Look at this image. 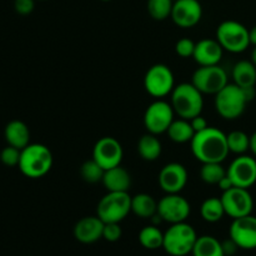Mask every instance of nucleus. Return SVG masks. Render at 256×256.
<instances>
[{
	"label": "nucleus",
	"mask_w": 256,
	"mask_h": 256,
	"mask_svg": "<svg viewBox=\"0 0 256 256\" xmlns=\"http://www.w3.org/2000/svg\"><path fill=\"white\" fill-rule=\"evenodd\" d=\"M104 172L105 170L94 159L86 160L80 166V175H82V180L89 184H96V182H102Z\"/></svg>",
	"instance_id": "2f4dec72"
},
{
	"label": "nucleus",
	"mask_w": 256,
	"mask_h": 256,
	"mask_svg": "<svg viewBox=\"0 0 256 256\" xmlns=\"http://www.w3.org/2000/svg\"><path fill=\"white\" fill-rule=\"evenodd\" d=\"M132 212L142 219H152L158 212V202L152 195L140 192L132 196Z\"/></svg>",
	"instance_id": "5701e85b"
},
{
	"label": "nucleus",
	"mask_w": 256,
	"mask_h": 256,
	"mask_svg": "<svg viewBox=\"0 0 256 256\" xmlns=\"http://www.w3.org/2000/svg\"><path fill=\"white\" fill-rule=\"evenodd\" d=\"M230 238L239 249H256V216L252 214L232 220L230 225Z\"/></svg>",
	"instance_id": "dca6fc26"
},
{
	"label": "nucleus",
	"mask_w": 256,
	"mask_h": 256,
	"mask_svg": "<svg viewBox=\"0 0 256 256\" xmlns=\"http://www.w3.org/2000/svg\"><path fill=\"white\" fill-rule=\"evenodd\" d=\"M195 44L196 42H194L189 38H182V39L178 40L176 44H175V52L179 56L190 58L194 55Z\"/></svg>",
	"instance_id": "f704fd0d"
},
{
	"label": "nucleus",
	"mask_w": 256,
	"mask_h": 256,
	"mask_svg": "<svg viewBox=\"0 0 256 256\" xmlns=\"http://www.w3.org/2000/svg\"><path fill=\"white\" fill-rule=\"evenodd\" d=\"M102 2H112V0H102Z\"/></svg>",
	"instance_id": "37998d69"
},
{
	"label": "nucleus",
	"mask_w": 256,
	"mask_h": 256,
	"mask_svg": "<svg viewBox=\"0 0 256 256\" xmlns=\"http://www.w3.org/2000/svg\"><path fill=\"white\" fill-rule=\"evenodd\" d=\"M222 52L224 49L216 39H202L195 44L192 58L200 66H209L222 62Z\"/></svg>",
	"instance_id": "6ab92c4d"
},
{
	"label": "nucleus",
	"mask_w": 256,
	"mask_h": 256,
	"mask_svg": "<svg viewBox=\"0 0 256 256\" xmlns=\"http://www.w3.org/2000/svg\"><path fill=\"white\" fill-rule=\"evenodd\" d=\"M216 40L224 50L239 54L249 48V30L242 22L235 20H225L218 26Z\"/></svg>",
	"instance_id": "0eeeda50"
},
{
	"label": "nucleus",
	"mask_w": 256,
	"mask_h": 256,
	"mask_svg": "<svg viewBox=\"0 0 256 256\" xmlns=\"http://www.w3.org/2000/svg\"><path fill=\"white\" fill-rule=\"evenodd\" d=\"M192 82L202 94L216 95L229 84L228 74L224 68L218 65L200 66L192 74Z\"/></svg>",
	"instance_id": "1a4fd4ad"
},
{
	"label": "nucleus",
	"mask_w": 256,
	"mask_h": 256,
	"mask_svg": "<svg viewBox=\"0 0 256 256\" xmlns=\"http://www.w3.org/2000/svg\"><path fill=\"white\" fill-rule=\"evenodd\" d=\"M162 152V142L158 139L156 135L148 132V134L142 135L138 142V152L142 159L146 160V162H155L156 159H159Z\"/></svg>",
	"instance_id": "b1692460"
},
{
	"label": "nucleus",
	"mask_w": 256,
	"mask_h": 256,
	"mask_svg": "<svg viewBox=\"0 0 256 256\" xmlns=\"http://www.w3.org/2000/svg\"><path fill=\"white\" fill-rule=\"evenodd\" d=\"M170 104L179 118L192 120L202 115L204 108L202 92L192 82H182L172 90Z\"/></svg>",
	"instance_id": "7ed1b4c3"
},
{
	"label": "nucleus",
	"mask_w": 256,
	"mask_h": 256,
	"mask_svg": "<svg viewBox=\"0 0 256 256\" xmlns=\"http://www.w3.org/2000/svg\"><path fill=\"white\" fill-rule=\"evenodd\" d=\"M175 112L172 104L159 99L152 102L145 110L144 125L148 132L154 135H160L166 132L172 122H174Z\"/></svg>",
	"instance_id": "9d476101"
},
{
	"label": "nucleus",
	"mask_w": 256,
	"mask_h": 256,
	"mask_svg": "<svg viewBox=\"0 0 256 256\" xmlns=\"http://www.w3.org/2000/svg\"><path fill=\"white\" fill-rule=\"evenodd\" d=\"M226 139L230 152L244 155L250 149V136L242 130H234L229 132L226 134Z\"/></svg>",
	"instance_id": "c85d7f7f"
},
{
	"label": "nucleus",
	"mask_w": 256,
	"mask_h": 256,
	"mask_svg": "<svg viewBox=\"0 0 256 256\" xmlns=\"http://www.w3.org/2000/svg\"><path fill=\"white\" fill-rule=\"evenodd\" d=\"M226 174L234 186L249 189L256 182V159L249 155H239L232 162Z\"/></svg>",
	"instance_id": "4468645a"
},
{
	"label": "nucleus",
	"mask_w": 256,
	"mask_h": 256,
	"mask_svg": "<svg viewBox=\"0 0 256 256\" xmlns=\"http://www.w3.org/2000/svg\"><path fill=\"white\" fill-rule=\"evenodd\" d=\"M192 152L202 164L222 162L229 155L226 134L218 128L208 126L202 132H195L190 142Z\"/></svg>",
	"instance_id": "f257e3e1"
},
{
	"label": "nucleus",
	"mask_w": 256,
	"mask_h": 256,
	"mask_svg": "<svg viewBox=\"0 0 256 256\" xmlns=\"http://www.w3.org/2000/svg\"><path fill=\"white\" fill-rule=\"evenodd\" d=\"M192 254V256H225L222 242L210 235L198 236Z\"/></svg>",
	"instance_id": "393cba45"
},
{
	"label": "nucleus",
	"mask_w": 256,
	"mask_h": 256,
	"mask_svg": "<svg viewBox=\"0 0 256 256\" xmlns=\"http://www.w3.org/2000/svg\"><path fill=\"white\" fill-rule=\"evenodd\" d=\"M188 170L180 162H169L159 172V185L166 194H180L188 184Z\"/></svg>",
	"instance_id": "2eb2a0df"
},
{
	"label": "nucleus",
	"mask_w": 256,
	"mask_h": 256,
	"mask_svg": "<svg viewBox=\"0 0 256 256\" xmlns=\"http://www.w3.org/2000/svg\"><path fill=\"white\" fill-rule=\"evenodd\" d=\"M4 136L8 145L22 150L30 144V130L22 120H12L4 129Z\"/></svg>",
	"instance_id": "412c9836"
},
{
	"label": "nucleus",
	"mask_w": 256,
	"mask_h": 256,
	"mask_svg": "<svg viewBox=\"0 0 256 256\" xmlns=\"http://www.w3.org/2000/svg\"><path fill=\"white\" fill-rule=\"evenodd\" d=\"M218 186H219L222 192H226V190L232 189V188L234 186V184H232V182L230 180V178L228 176V174H226V176H224L222 180H220L219 184H218Z\"/></svg>",
	"instance_id": "58836bf2"
},
{
	"label": "nucleus",
	"mask_w": 256,
	"mask_h": 256,
	"mask_svg": "<svg viewBox=\"0 0 256 256\" xmlns=\"http://www.w3.org/2000/svg\"><path fill=\"white\" fill-rule=\"evenodd\" d=\"M175 0H148V12L154 20L162 22L172 15Z\"/></svg>",
	"instance_id": "7c9ffc66"
},
{
	"label": "nucleus",
	"mask_w": 256,
	"mask_h": 256,
	"mask_svg": "<svg viewBox=\"0 0 256 256\" xmlns=\"http://www.w3.org/2000/svg\"><path fill=\"white\" fill-rule=\"evenodd\" d=\"M190 212L192 205L180 194H166L158 202V214L169 224L186 222Z\"/></svg>",
	"instance_id": "f8f14e48"
},
{
	"label": "nucleus",
	"mask_w": 256,
	"mask_h": 256,
	"mask_svg": "<svg viewBox=\"0 0 256 256\" xmlns=\"http://www.w3.org/2000/svg\"><path fill=\"white\" fill-rule=\"evenodd\" d=\"M252 62H254L255 66H256V46L254 48V50H252Z\"/></svg>",
	"instance_id": "79ce46f5"
},
{
	"label": "nucleus",
	"mask_w": 256,
	"mask_h": 256,
	"mask_svg": "<svg viewBox=\"0 0 256 256\" xmlns=\"http://www.w3.org/2000/svg\"><path fill=\"white\" fill-rule=\"evenodd\" d=\"M250 150L256 156V132L250 136Z\"/></svg>",
	"instance_id": "a19ab883"
},
{
	"label": "nucleus",
	"mask_w": 256,
	"mask_h": 256,
	"mask_svg": "<svg viewBox=\"0 0 256 256\" xmlns=\"http://www.w3.org/2000/svg\"><path fill=\"white\" fill-rule=\"evenodd\" d=\"M222 250H224L225 256H232L235 252H238V249H239V246L236 245V242H235L232 238H229L228 240L222 242Z\"/></svg>",
	"instance_id": "4c0bfd02"
},
{
	"label": "nucleus",
	"mask_w": 256,
	"mask_h": 256,
	"mask_svg": "<svg viewBox=\"0 0 256 256\" xmlns=\"http://www.w3.org/2000/svg\"><path fill=\"white\" fill-rule=\"evenodd\" d=\"M166 134L169 135L170 140H172L174 142L185 144V142H192L195 135V132L192 129V124H190V120L180 118V119L174 120L172 122Z\"/></svg>",
	"instance_id": "a878e982"
},
{
	"label": "nucleus",
	"mask_w": 256,
	"mask_h": 256,
	"mask_svg": "<svg viewBox=\"0 0 256 256\" xmlns=\"http://www.w3.org/2000/svg\"><path fill=\"white\" fill-rule=\"evenodd\" d=\"M196 240V232L186 222L172 224L164 232L162 249L170 256H186L192 254Z\"/></svg>",
	"instance_id": "20e7f679"
},
{
	"label": "nucleus",
	"mask_w": 256,
	"mask_h": 256,
	"mask_svg": "<svg viewBox=\"0 0 256 256\" xmlns=\"http://www.w3.org/2000/svg\"><path fill=\"white\" fill-rule=\"evenodd\" d=\"M170 18L178 26L189 29L200 22L202 6L199 0H175Z\"/></svg>",
	"instance_id": "f3484780"
},
{
	"label": "nucleus",
	"mask_w": 256,
	"mask_h": 256,
	"mask_svg": "<svg viewBox=\"0 0 256 256\" xmlns=\"http://www.w3.org/2000/svg\"><path fill=\"white\" fill-rule=\"evenodd\" d=\"M139 242L142 248L148 250L160 249L164 242V232L156 225H148L140 230Z\"/></svg>",
	"instance_id": "bb28decb"
},
{
	"label": "nucleus",
	"mask_w": 256,
	"mask_h": 256,
	"mask_svg": "<svg viewBox=\"0 0 256 256\" xmlns=\"http://www.w3.org/2000/svg\"><path fill=\"white\" fill-rule=\"evenodd\" d=\"M249 38H250V44H252L254 46H256V25L249 30Z\"/></svg>",
	"instance_id": "ea45409f"
},
{
	"label": "nucleus",
	"mask_w": 256,
	"mask_h": 256,
	"mask_svg": "<svg viewBox=\"0 0 256 256\" xmlns=\"http://www.w3.org/2000/svg\"><path fill=\"white\" fill-rule=\"evenodd\" d=\"M249 100L245 96L244 89L236 84H228L215 95V109L218 114L226 120H235L245 112Z\"/></svg>",
	"instance_id": "39448f33"
},
{
	"label": "nucleus",
	"mask_w": 256,
	"mask_h": 256,
	"mask_svg": "<svg viewBox=\"0 0 256 256\" xmlns=\"http://www.w3.org/2000/svg\"><path fill=\"white\" fill-rule=\"evenodd\" d=\"M220 199L224 205L225 215H229L232 220L250 215L254 209V200L249 189L232 186V189L222 192Z\"/></svg>",
	"instance_id": "9b49d317"
},
{
	"label": "nucleus",
	"mask_w": 256,
	"mask_h": 256,
	"mask_svg": "<svg viewBox=\"0 0 256 256\" xmlns=\"http://www.w3.org/2000/svg\"><path fill=\"white\" fill-rule=\"evenodd\" d=\"M20 155H22V150L12 146V145H8L0 152V160L6 166H16L19 165Z\"/></svg>",
	"instance_id": "473e14b6"
},
{
	"label": "nucleus",
	"mask_w": 256,
	"mask_h": 256,
	"mask_svg": "<svg viewBox=\"0 0 256 256\" xmlns=\"http://www.w3.org/2000/svg\"><path fill=\"white\" fill-rule=\"evenodd\" d=\"M129 212H132V196L129 192H108L96 208V215L104 222H122Z\"/></svg>",
	"instance_id": "423d86ee"
},
{
	"label": "nucleus",
	"mask_w": 256,
	"mask_h": 256,
	"mask_svg": "<svg viewBox=\"0 0 256 256\" xmlns=\"http://www.w3.org/2000/svg\"><path fill=\"white\" fill-rule=\"evenodd\" d=\"M234 84L240 88H252L256 84V66L249 60H240L232 68Z\"/></svg>",
	"instance_id": "4be33fe9"
},
{
	"label": "nucleus",
	"mask_w": 256,
	"mask_h": 256,
	"mask_svg": "<svg viewBox=\"0 0 256 256\" xmlns=\"http://www.w3.org/2000/svg\"><path fill=\"white\" fill-rule=\"evenodd\" d=\"M202 218L208 222H218L225 215L224 205L220 198H209L205 200L200 208Z\"/></svg>",
	"instance_id": "cd10ccee"
},
{
	"label": "nucleus",
	"mask_w": 256,
	"mask_h": 256,
	"mask_svg": "<svg viewBox=\"0 0 256 256\" xmlns=\"http://www.w3.org/2000/svg\"><path fill=\"white\" fill-rule=\"evenodd\" d=\"M102 182L108 192H129L132 186V175L122 165H118L112 169L105 170Z\"/></svg>",
	"instance_id": "aec40b11"
},
{
	"label": "nucleus",
	"mask_w": 256,
	"mask_h": 256,
	"mask_svg": "<svg viewBox=\"0 0 256 256\" xmlns=\"http://www.w3.org/2000/svg\"><path fill=\"white\" fill-rule=\"evenodd\" d=\"M35 8V0H14V9L20 15L32 14Z\"/></svg>",
	"instance_id": "c9c22d12"
},
{
	"label": "nucleus",
	"mask_w": 256,
	"mask_h": 256,
	"mask_svg": "<svg viewBox=\"0 0 256 256\" xmlns=\"http://www.w3.org/2000/svg\"><path fill=\"white\" fill-rule=\"evenodd\" d=\"M122 230L120 222H105L102 230V239L109 242H115L122 238Z\"/></svg>",
	"instance_id": "72a5a7b5"
},
{
	"label": "nucleus",
	"mask_w": 256,
	"mask_h": 256,
	"mask_svg": "<svg viewBox=\"0 0 256 256\" xmlns=\"http://www.w3.org/2000/svg\"><path fill=\"white\" fill-rule=\"evenodd\" d=\"M224 176H226V170L222 162H206L200 168V178L206 184L218 185Z\"/></svg>",
	"instance_id": "c756f323"
},
{
	"label": "nucleus",
	"mask_w": 256,
	"mask_h": 256,
	"mask_svg": "<svg viewBox=\"0 0 256 256\" xmlns=\"http://www.w3.org/2000/svg\"><path fill=\"white\" fill-rule=\"evenodd\" d=\"M144 88L148 94L158 99L172 94L175 88L172 69L165 64H155L150 66L144 76Z\"/></svg>",
	"instance_id": "6e6552de"
},
{
	"label": "nucleus",
	"mask_w": 256,
	"mask_h": 256,
	"mask_svg": "<svg viewBox=\"0 0 256 256\" xmlns=\"http://www.w3.org/2000/svg\"><path fill=\"white\" fill-rule=\"evenodd\" d=\"M104 225L105 222L98 215L82 218L74 226L75 239L82 244H94L102 239Z\"/></svg>",
	"instance_id": "a211bd4d"
},
{
	"label": "nucleus",
	"mask_w": 256,
	"mask_h": 256,
	"mask_svg": "<svg viewBox=\"0 0 256 256\" xmlns=\"http://www.w3.org/2000/svg\"><path fill=\"white\" fill-rule=\"evenodd\" d=\"M124 150L119 140L112 136H104L98 140L92 149V159L104 170L122 164Z\"/></svg>",
	"instance_id": "ddd939ff"
},
{
	"label": "nucleus",
	"mask_w": 256,
	"mask_h": 256,
	"mask_svg": "<svg viewBox=\"0 0 256 256\" xmlns=\"http://www.w3.org/2000/svg\"><path fill=\"white\" fill-rule=\"evenodd\" d=\"M52 162L54 158L46 145L29 144L22 150L18 166L26 178L39 179L50 172Z\"/></svg>",
	"instance_id": "f03ea898"
},
{
	"label": "nucleus",
	"mask_w": 256,
	"mask_h": 256,
	"mask_svg": "<svg viewBox=\"0 0 256 256\" xmlns=\"http://www.w3.org/2000/svg\"><path fill=\"white\" fill-rule=\"evenodd\" d=\"M190 124H192L195 132H202V130H205L209 126V125H208V120L205 119L204 116H202V115H198V116L192 118V119L190 120Z\"/></svg>",
	"instance_id": "e433bc0d"
}]
</instances>
